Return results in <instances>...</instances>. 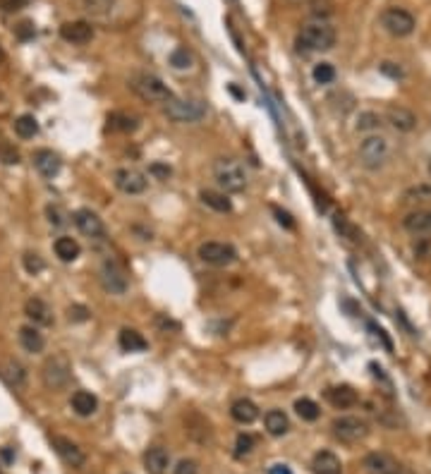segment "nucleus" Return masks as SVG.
I'll list each match as a JSON object with an SVG mask.
<instances>
[{
  "label": "nucleus",
  "mask_w": 431,
  "mask_h": 474,
  "mask_svg": "<svg viewBox=\"0 0 431 474\" xmlns=\"http://www.w3.org/2000/svg\"><path fill=\"white\" fill-rule=\"evenodd\" d=\"M110 129H118V132H134L137 129V120L130 118L127 113H113L108 115Z\"/></svg>",
  "instance_id": "obj_35"
},
{
  "label": "nucleus",
  "mask_w": 431,
  "mask_h": 474,
  "mask_svg": "<svg viewBox=\"0 0 431 474\" xmlns=\"http://www.w3.org/2000/svg\"><path fill=\"white\" fill-rule=\"evenodd\" d=\"M333 436L341 443H360L369 436V424L362 417H355V414H345V417H336L331 424Z\"/></svg>",
  "instance_id": "obj_7"
},
{
  "label": "nucleus",
  "mask_w": 431,
  "mask_h": 474,
  "mask_svg": "<svg viewBox=\"0 0 431 474\" xmlns=\"http://www.w3.org/2000/svg\"><path fill=\"white\" fill-rule=\"evenodd\" d=\"M230 414H232V419H235L237 424H254L256 419H259V408H256L251 400L240 398V400H235V403H232Z\"/></svg>",
  "instance_id": "obj_24"
},
{
  "label": "nucleus",
  "mask_w": 431,
  "mask_h": 474,
  "mask_svg": "<svg viewBox=\"0 0 431 474\" xmlns=\"http://www.w3.org/2000/svg\"><path fill=\"white\" fill-rule=\"evenodd\" d=\"M46 216H48V223L51 225H65L67 223V216L60 206H48L46 209Z\"/></svg>",
  "instance_id": "obj_42"
},
{
  "label": "nucleus",
  "mask_w": 431,
  "mask_h": 474,
  "mask_svg": "<svg viewBox=\"0 0 431 474\" xmlns=\"http://www.w3.org/2000/svg\"><path fill=\"white\" fill-rule=\"evenodd\" d=\"M201 204H206L209 209L218 211V214H230L232 211V201L227 199L225 192H216V190H201L199 192Z\"/></svg>",
  "instance_id": "obj_27"
},
{
  "label": "nucleus",
  "mask_w": 431,
  "mask_h": 474,
  "mask_svg": "<svg viewBox=\"0 0 431 474\" xmlns=\"http://www.w3.org/2000/svg\"><path fill=\"white\" fill-rule=\"evenodd\" d=\"M24 269H27V273L36 275L46 269V264H43V259L36 254V251H27V254H24Z\"/></svg>",
  "instance_id": "obj_40"
},
{
  "label": "nucleus",
  "mask_w": 431,
  "mask_h": 474,
  "mask_svg": "<svg viewBox=\"0 0 431 474\" xmlns=\"http://www.w3.org/2000/svg\"><path fill=\"white\" fill-rule=\"evenodd\" d=\"M75 225L84 237H89L91 242H103L106 240V225L99 219V214H94L91 209H79L75 211Z\"/></svg>",
  "instance_id": "obj_11"
},
{
  "label": "nucleus",
  "mask_w": 431,
  "mask_h": 474,
  "mask_svg": "<svg viewBox=\"0 0 431 474\" xmlns=\"http://www.w3.org/2000/svg\"><path fill=\"white\" fill-rule=\"evenodd\" d=\"M149 173H151L153 177H158V180H168V175H171V168H168V166H161V163H151Z\"/></svg>",
  "instance_id": "obj_44"
},
{
  "label": "nucleus",
  "mask_w": 431,
  "mask_h": 474,
  "mask_svg": "<svg viewBox=\"0 0 431 474\" xmlns=\"http://www.w3.org/2000/svg\"><path fill=\"white\" fill-rule=\"evenodd\" d=\"M403 199H405V204H424V201H431V182L410 187L403 195Z\"/></svg>",
  "instance_id": "obj_33"
},
{
  "label": "nucleus",
  "mask_w": 431,
  "mask_h": 474,
  "mask_svg": "<svg viewBox=\"0 0 431 474\" xmlns=\"http://www.w3.org/2000/svg\"><path fill=\"white\" fill-rule=\"evenodd\" d=\"M173 474H199V462L192 460V458H185V460H180L173 467Z\"/></svg>",
  "instance_id": "obj_41"
},
{
  "label": "nucleus",
  "mask_w": 431,
  "mask_h": 474,
  "mask_svg": "<svg viewBox=\"0 0 431 474\" xmlns=\"http://www.w3.org/2000/svg\"><path fill=\"white\" fill-rule=\"evenodd\" d=\"M14 132H17V137L22 139H32L38 134V123L34 115H19L17 120H14Z\"/></svg>",
  "instance_id": "obj_31"
},
{
  "label": "nucleus",
  "mask_w": 431,
  "mask_h": 474,
  "mask_svg": "<svg viewBox=\"0 0 431 474\" xmlns=\"http://www.w3.org/2000/svg\"><path fill=\"white\" fill-rule=\"evenodd\" d=\"M144 467H147L149 474H166L168 467H171V453L163 446L149 448L147 456H144Z\"/></svg>",
  "instance_id": "obj_19"
},
{
  "label": "nucleus",
  "mask_w": 431,
  "mask_h": 474,
  "mask_svg": "<svg viewBox=\"0 0 431 474\" xmlns=\"http://www.w3.org/2000/svg\"><path fill=\"white\" fill-rule=\"evenodd\" d=\"M386 118H389V123L393 125L398 132H412V129L417 127V115H415L412 110L403 108V105H391V108L386 110Z\"/></svg>",
  "instance_id": "obj_18"
},
{
  "label": "nucleus",
  "mask_w": 431,
  "mask_h": 474,
  "mask_svg": "<svg viewBox=\"0 0 431 474\" xmlns=\"http://www.w3.org/2000/svg\"><path fill=\"white\" fill-rule=\"evenodd\" d=\"M312 472L314 474H343V462L336 453L319 451L312 458Z\"/></svg>",
  "instance_id": "obj_21"
},
{
  "label": "nucleus",
  "mask_w": 431,
  "mask_h": 474,
  "mask_svg": "<svg viewBox=\"0 0 431 474\" xmlns=\"http://www.w3.org/2000/svg\"><path fill=\"white\" fill-rule=\"evenodd\" d=\"M297 46L307 53H323L336 46V29L326 24L323 19L312 24H304L302 32L297 34Z\"/></svg>",
  "instance_id": "obj_1"
},
{
  "label": "nucleus",
  "mask_w": 431,
  "mask_h": 474,
  "mask_svg": "<svg viewBox=\"0 0 431 474\" xmlns=\"http://www.w3.org/2000/svg\"><path fill=\"white\" fill-rule=\"evenodd\" d=\"M312 14H317V17H326V14H331V0H312Z\"/></svg>",
  "instance_id": "obj_43"
},
{
  "label": "nucleus",
  "mask_w": 431,
  "mask_h": 474,
  "mask_svg": "<svg viewBox=\"0 0 431 474\" xmlns=\"http://www.w3.org/2000/svg\"><path fill=\"white\" fill-rule=\"evenodd\" d=\"M391 158V144L381 134H369L365 142L360 144V163L367 171H379L389 163Z\"/></svg>",
  "instance_id": "obj_5"
},
{
  "label": "nucleus",
  "mask_w": 431,
  "mask_h": 474,
  "mask_svg": "<svg viewBox=\"0 0 431 474\" xmlns=\"http://www.w3.org/2000/svg\"><path fill=\"white\" fill-rule=\"evenodd\" d=\"M120 347H123L125 352H144L149 347V342H147V338L139 331H134V328H123V331H120Z\"/></svg>",
  "instance_id": "obj_30"
},
{
  "label": "nucleus",
  "mask_w": 431,
  "mask_h": 474,
  "mask_svg": "<svg viewBox=\"0 0 431 474\" xmlns=\"http://www.w3.org/2000/svg\"><path fill=\"white\" fill-rule=\"evenodd\" d=\"M295 412L299 414V417L304 419V422H317L319 414H321V408H319L314 400L309 398H299L297 403H295Z\"/></svg>",
  "instance_id": "obj_32"
},
{
  "label": "nucleus",
  "mask_w": 431,
  "mask_h": 474,
  "mask_svg": "<svg viewBox=\"0 0 431 474\" xmlns=\"http://www.w3.org/2000/svg\"><path fill=\"white\" fill-rule=\"evenodd\" d=\"M405 230L408 233H415V235H427L431 233V209L429 211H415L410 214L408 219L403 221Z\"/></svg>",
  "instance_id": "obj_29"
},
{
  "label": "nucleus",
  "mask_w": 431,
  "mask_h": 474,
  "mask_svg": "<svg viewBox=\"0 0 431 474\" xmlns=\"http://www.w3.org/2000/svg\"><path fill=\"white\" fill-rule=\"evenodd\" d=\"M269 474H293V470H290L288 465H280V462H278V465L269 467Z\"/></svg>",
  "instance_id": "obj_51"
},
{
  "label": "nucleus",
  "mask_w": 431,
  "mask_h": 474,
  "mask_svg": "<svg viewBox=\"0 0 431 474\" xmlns=\"http://www.w3.org/2000/svg\"><path fill=\"white\" fill-rule=\"evenodd\" d=\"M214 180L225 195H240L247 187V171L237 158H218L214 163Z\"/></svg>",
  "instance_id": "obj_2"
},
{
  "label": "nucleus",
  "mask_w": 431,
  "mask_h": 474,
  "mask_svg": "<svg viewBox=\"0 0 431 474\" xmlns=\"http://www.w3.org/2000/svg\"><path fill=\"white\" fill-rule=\"evenodd\" d=\"M101 283L110 295H125L127 292V275H125L123 266L113 259H106L101 266Z\"/></svg>",
  "instance_id": "obj_12"
},
{
  "label": "nucleus",
  "mask_w": 431,
  "mask_h": 474,
  "mask_svg": "<svg viewBox=\"0 0 431 474\" xmlns=\"http://www.w3.org/2000/svg\"><path fill=\"white\" fill-rule=\"evenodd\" d=\"M130 86L132 91L147 103H168L173 99V91L168 89V84L161 77L151 75V72H137V75L130 77Z\"/></svg>",
  "instance_id": "obj_3"
},
{
  "label": "nucleus",
  "mask_w": 431,
  "mask_h": 474,
  "mask_svg": "<svg viewBox=\"0 0 431 474\" xmlns=\"http://www.w3.org/2000/svg\"><path fill=\"white\" fill-rule=\"evenodd\" d=\"M381 27L391 34V36H410L415 32V17L408 12V10L400 8H389L384 14H381Z\"/></svg>",
  "instance_id": "obj_9"
},
{
  "label": "nucleus",
  "mask_w": 431,
  "mask_h": 474,
  "mask_svg": "<svg viewBox=\"0 0 431 474\" xmlns=\"http://www.w3.org/2000/svg\"><path fill=\"white\" fill-rule=\"evenodd\" d=\"M254 451V436L251 434H240L235 438V458H247Z\"/></svg>",
  "instance_id": "obj_38"
},
{
  "label": "nucleus",
  "mask_w": 431,
  "mask_h": 474,
  "mask_svg": "<svg viewBox=\"0 0 431 474\" xmlns=\"http://www.w3.org/2000/svg\"><path fill=\"white\" fill-rule=\"evenodd\" d=\"M24 5H27V0H0V8H3L5 12H17Z\"/></svg>",
  "instance_id": "obj_45"
},
{
  "label": "nucleus",
  "mask_w": 431,
  "mask_h": 474,
  "mask_svg": "<svg viewBox=\"0 0 431 474\" xmlns=\"http://www.w3.org/2000/svg\"><path fill=\"white\" fill-rule=\"evenodd\" d=\"M113 5H115V0H82V10L94 14V17L108 14L110 10H113Z\"/></svg>",
  "instance_id": "obj_36"
},
{
  "label": "nucleus",
  "mask_w": 431,
  "mask_h": 474,
  "mask_svg": "<svg viewBox=\"0 0 431 474\" xmlns=\"http://www.w3.org/2000/svg\"><path fill=\"white\" fill-rule=\"evenodd\" d=\"M19 345L27 352H32V355H38L46 347V338H43V333L36 326H22L19 328Z\"/></svg>",
  "instance_id": "obj_23"
},
{
  "label": "nucleus",
  "mask_w": 431,
  "mask_h": 474,
  "mask_svg": "<svg viewBox=\"0 0 431 474\" xmlns=\"http://www.w3.org/2000/svg\"><path fill=\"white\" fill-rule=\"evenodd\" d=\"M168 62H171L173 70H190L195 65V55H192L187 48H175V51L168 55Z\"/></svg>",
  "instance_id": "obj_34"
},
{
  "label": "nucleus",
  "mask_w": 431,
  "mask_h": 474,
  "mask_svg": "<svg viewBox=\"0 0 431 474\" xmlns=\"http://www.w3.org/2000/svg\"><path fill=\"white\" fill-rule=\"evenodd\" d=\"M199 259L204 261V264L209 266H216V269H223V266H230L237 261V249L232 245H227V242H204V245H199Z\"/></svg>",
  "instance_id": "obj_8"
},
{
  "label": "nucleus",
  "mask_w": 431,
  "mask_h": 474,
  "mask_svg": "<svg viewBox=\"0 0 431 474\" xmlns=\"http://www.w3.org/2000/svg\"><path fill=\"white\" fill-rule=\"evenodd\" d=\"M0 153H3L5 156V163H17V151H14V149H8V147H3L0 149Z\"/></svg>",
  "instance_id": "obj_50"
},
{
  "label": "nucleus",
  "mask_w": 431,
  "mask_h": 474,
  "mask_svg": "<svg viewBox=\"0 0 431 474\" xmlns=\"http://www.w3.org/2000/svg\"><path fill=\"white\" fill-rule=\"evenodd\" d=\"M391 474H415V472L410 470V467H405V465H398V467H395V470L391 472Z\"/></svg>",
  "instance_id": "obj_52"
},
{
  "label": "nucleus",
  "mask_w": 431,
  "mask_h": 474,
  "mask_svg": "<svg viewBox=\"0 0 431 474\" xmlns=\"http://www.w3.org/2000/svg\"><path fill=\"white\" fill-rule=\"evenodd\" d=\"M326 398H328V403H331L333 408H338V410L355 408L357 400H360L350 386H333V388L326 390Z\"/></svg>",
  "instance_id": "obj_22"
},
{
  "label": "nucleus",
  "mask_w": 431,
  "mask_h": 474,
  "mask_svg": "<svg viewBox=\"0 0 431 474\" xmlns=\"http://www.w3.org/2000/svg\"><path fill=\"white\" fill-rule=\"evenodd\" d=\"M24 314L29 321H34V326H51L53 323V312L43 299L32 297L24 302Z\"/></svg>",
  "instance_id": "obj_16"
},
{
  "label": "nucleus",
  "mask_w": 431,
  "mask_h": 474,
  "mask_svg": "<svg viewBox=\"0 0 431 474\" xmlns=\"http://www.w3.org/2000/svg\"><path fill=\"white\" fill-rule=\"evenodd\" d=\"M113 182L123 195H130V197L142 195L149 187L147 175L142 171H137V168H120V171H115Z\"/></svg>",
  "instance_id": "obj_10"
},
{
  "label": "nucleus",
  "mask_w": 431,
  "mask_h": 474,
  "mask_svg": "<svg viewBox=\"0 0 431 474\" xmlns=\"http://www.w3.org/2000/svg\"><path fill=\"white\" fill-rule=\"evenodd\" d=\"M429 173H431V166H429Z\"/></svg>",
  "instance_id": "obj_54"
},
{
  "label": "nucleus",
  "mask_w": 431,
  "mask_h": 474,
  "mask_svg": "<svg viewBox=\"0 0 431 474\" xmlns=\"http://www.w3.org/2000/svg\"><path fill=\"white\" fill-rule=\"evenodd\" d=\"M53 249H56V256H58V259L65 261V264H70V261H75L77 256H79L82 247H79V242H77L75 237L62 235V237H58V240H56Z\"/></svg>",
  "instance_id": "obj_28"
},
{
  "label": "nucleus",
  "mask_w": 431,
  "mask_h": 474,
  "mask_svg": "<svg viewBox=\"0 0 431 474\" xmlns=\"http://www.w3.org/2000/svg\"><path fill=\"white\" fill-rule=\"evenodd\" d=\"M70 405L79 417H91V414L99 410V400H96V395L89 393V390H77V393L72 395Z\"/></svg>",
  "instance_id": "obj_25"
},
{
  "label": "nucleus",
  "mask_w": 431,
  "mask_h": 474,
  "mask_svg": "<svg viewBox=\"0 0 431 474\" xmlns=\"http://www.w3.org/2000/svg\"><path fill=\"white\" fill-rule=\"evenodd\" d=\"M381 72H384V75H389V77H393V79L403 77V70H400V67H395V62H384V65H381Z\"/></svg>",
  "instance_id": "obj_48"
},
{
  "label": "nucleus",
  "mask_w": 431,
  "mask_h": 474,
  "mask_svg": "<svg viewBox=\"0 0 431 474\" xmlns=\"http://www.w3.org/2000/svg\"><path fill=\"white\" fill-rule=\"evenodd\" d=\"M60 166H62L60 156L53 153L51 149H38V151L34 153V168H36L43 177H56L58 173H60Z\"/></svg>",
  "instance_id": "obj_15"
},
{
  "label": "nucleus",
  "mask_w": 431,
  "mask_h": 474,
  "mask_svg": "<svg viewBox=\"0 0 431 474\" xmlns=\"http://www.w3.org/2000/svg\"><path fill=\"white\" fill-rule=\"evenodd\" d=\"M163 113H166L168 120L173 123H199L201 118L206 115V105L201 101H195V99H177L173 96L168 103H163Z\"/></svg>",
  "instance_id": "obj_6"
},
{
  "label": "nucleus",
  "mask_w": 431,
  "mask_h": 474,
  "mask_svg": "<svg viewBox=\"0 0 431 474\" xmlns=\"http://www.w3.org/2000/svg\"><path fill=\"white\" fill-rule=\"evenodd\" d=\"M0 379H3L10 388L19 390L27 384V369H24L17 360H5L3 364H0Z\"/></svg>",
  "instance_id": "obj_17"
},
{
  "label": "nucleus",
  "mask_w": 431,
  "mask_h": 474,
  "mask_svg": "<svg viewBox=\"0 0 431 474\" xmlns=\"http://www.w3.org/2000/svg\"><path fill=\"white\" fill-rule=\"evenodd\" d=\"M72 379V362L67 360V355L56 352L51 355L41 366V381L48 390H62L67 388Z\"/></svg>",
  "instance_id": "obj_4"
},
{
  "label": "nucleus",
  "mask_w": 431,
  "mask_h": 474,
  "mask_svg": "<svg viewBox=\"0 0 431 474\" xmlns=\"http://www.w3.org/2000/svg\"><path fill=\"white\" fill-rule=\"evenodd\" d=\"M53 448H56V453L60 456V460L65 462V465L75 467V470L84 467L86 456L75 441H70V438H65V436H53Z\"/></svg>",
  "instance_id": "obj_13"
},
{
  "label": "nucleus",
  "mask_w": 431,
  "mask_h": 474,
  "mask_svg": "<svg viewBox=\"0 0 431 474\" xmlns=\"http://www.w3.org/2000/svg\"><path fill=\"white\" fill-rule=\"evenodd\" d=\"M17 36L22 38V41H27V38L34 36V24L32 22H22L17 27Z\"/></svg>",
  "instance_id": "obj_47"
},
{
  "label": "nucleus",
  "mask_w": 431,
  "mask_h": 474,
  "mask_svg": "<svg viewBox=\"0 0 431 474\" xmlns=\"http://www.w3.org/2000/svg\"><path fill=\"white\" fill-rule=\"evenodd\" d=\"M362 467L369 474H391L398 467V460L393 456H389V453H369L362 460Z\"/></svg>",
  "instance_id": "obj_20"
},
{
  "label": "nucleus",
  "mask_w": 431,
  "mask_h": 474,
  "mask_svg": "<svg viewBox=\"0 0 431 474\" xmlns=\"http://www.w3.org/2000/svg\"><path fill=\"white\" fill-rule=\"evenodd\" d=\"M379 125H381V118L376 113H371V110H367V113H362L357 118V129L360 132H369V129H376Z\"/></svg>",
  "instance_id": "obj_39"
},
{
  "label": "nucleus",
  "mask_w": 431,
  "mask_h": 474,
  "mask_svg": "<svg viewBox=\"0 0 431 474\" xmlns=\"http://www.w3.org/2000/svg\"><path fill=\"white\" fill-rule=\"evenodd\" d=\"M273 214L278 216V223L285 225V228H293V221H290V214H285V211L280 209H273Z\"/></svg>",
  "instance_id": "obj_49"
},
{
  "label": "nucleus",
  "mask_w": 431,
  "mask_h": 474,
  "mask_svg": "<svg viewBox=\"0 0 431 474\" xmlns=\"http://www.w3.org/2000/svg\"><path fill=\"white\" fill-rule=\"evenodd\" d=\"M60 36L67 43H75V46H84L94 38V27L84 19H77V22H65L60 27Z\"/></svg>",
  "instance_id": "obj_14"
},
{
  "label": "nucleus",
  "mask_w": 431,
  "mask_h": 474,
  "mask_svg": "<svg viewBox=\"0 0 431 474\" xmlns=\"http://www.w3.org/2000/svg\"><path fill=\"white\" fill-rule=\"evenodd\" d=\"M312 77L317 84H331V82L336 79V67H333L331 62H317L312 70Z\"/></svg>",
  "instance_id": "obj_37"
},
{
  "label": "nucleus",
  "mask_w": 431,
  "mask_h": 474,
  "mask_svg": "<svg viewBox=\"0 0 431 474\" xmlns=\"http://www.w3.org/2000/svg\"><path fill=\"white\" fill-rule=\"evenodd\" d=\"M264 424L271 436H285L290 432V419L283 410H269L264 417Z\"/></svg>",
  "instance_id": "obj_26"
},
{
  "label": "nucleus",
  "mask_w": 431,
  "mask_h": 474,
  "mask_svg": "<svg viewBox=\"0 0 431 474\" xmlns=\"http://www.w3.org/2000/svg\"><path fill=\"white\" fill-rule=\"evenodd\" d=\"M5 60V51H3V46H0V62Z\"/></svg>",
  "instance_id": "obj_53"
},
{
  "label": "nucleus",
  "mask_w": 431,
  "mask_h": 474,
  "mask_svg": "<svg viewBox=\"0 0 431 474\" xmlns=\"http://www.w3.org/2000/svg\"><path fill=\"white\" fill-rule=\"evenodd\" d=\"M70 319H75V321H86L89 319V309L86 307H70Z\"/></svg>",
  "instance_id": "obj_46"
}]
</instances>
